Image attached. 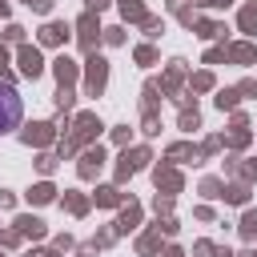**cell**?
<instances>
[{
    "label": "cell",
    "mask_w": 257,
    "mask_h": 257,
    "mask_svg": "<svg viewBox=\"0 0 257 257\" xmlns=\"http://www.w3.org/2000/svg\"><path fill=\"white\" fill-rule=\"evenodd\" d=\"M20 116H24L20 92H16L8 80H0V137H4V133H12V128L20 124Z\"/></svg>",
    "instance_id": "6da1fadb"
}]
</instances>
